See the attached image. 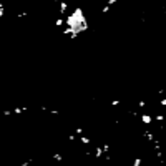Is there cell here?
I'll return each instance as SVG.
<instances>
[{"mask_svg":"<svg viewBox=\"0 0 166 166\" xmlns=\"http://www.w3.org/2000/svg\"><path fill=\"white\" fill-rule=\"evenodd\" d=\"M140 120H141V123L145 126H151L153 121H155V116L151 113H140Z\"/></svg>","mask_w":166,"mask_h":166,"instance_id":"cell-1","label":"cell"},{"mask_svg":"<svg viewBox=\"0 0 166 166\" xmlns=\"http://www.w3.org/2000/svg\"><path fill=\"white\" fill-rule=\"evenodd\" d=\"M78 140H80V143H81V145H90V143H91V140H90L88 136H83V135H81Z\"/></svg>","mask_w":166,"mask_h":166,"instance_id":"cell-2","label":"cell"},{"mask_svg":"<svg viewBox=\"0 0 166 166\" xmlns=\"http://www.w3.org/2000/svg\"><path fill=\"white\" fill-rule=\"evenodd\" d=\"M141 163H143V159H141L140 156H136L135 159H133V165L131 166H141Z\"/></svg>","mask_w":166,"mask_h":166,"instance_id":"cell-3","label":"cell"},{"mask_svg":"<svg viewBox=\"0 0 166 166\" xmlns=\"http://www.w3.org/2000/svg\"><path fill=\"white\" fill-rule=\"evenodd\" d=\"M27 110H28V108H13V113H15V115H20V113H23V111H27Z\"/></svg>","mask_w":166,"mask_h":166,"instance_id":"cell-4","label":"cell"},{"mask_svg":"<svg viewBox=\"0 0 166 166\" xmlns=\"http://www.w3.org/2000/svg\"><path fill=\"white\" fill-rule=\"evenodd\" d=\"M3 15H5V5L0 3V19H3Z\"/></svg>","mask_w":166,"mask_h":166,"instance_id":"cell-5","label":"cell"},{"mask_svg":"<svg viewBox=\"0 0 166 166\" xmlns=\"http://www.w3.org/2000/svg\"><path fill=\"white\" fill-rule=\"evenodd\" d=\"M75 133L81 136V135H83V128H81V126H77V128H75Z\"/></svg>","mask_w":166,"mask_h":166,"instance_id":"cell-6","label":"cell"},{"mask_svg":"<svg viewBox=\"0 0 166 166\" xmlns=\"http://www.w3.org/2000/svg\"><path fill=\"white\" fill-rule=\"evenodd\" d=\"M53 159H55V161H62V159H63V156H62V155H58V153H55V155H53Z\"/></svg>","mask_w":166,"mask_h":166,"instance_id":"cell-7","label":"cell"},{"mask_svg":"<svg viewBox=\"0 0 166 166\" xmlns=\"http://www.w3.org/2000/svg\"><path fill=\"white\" fill-rule=\"evenodd\" d=\"M120 103H121V101H120V100H113V101H111V105H113V106H118V105H120Z\"/></svg>","mask_w":166,"mask_h":166,"instance_id":"cell-8","label":"cell"},{"mask_svg":"<svg viewBox=\"0 0 166 166\" xmlns=\"http://www.w3.org/2000/svg\"><path fill=\"white\" fill-rule=\"evenodd\" d=\"M159 106H166V98H163V100H159Z\"/></svg>","mask_w":166,"mask_h":166,"instance_id":"cell-9","label":"cell"},{"mask_svg":"<svg viewBox=\"0 0 166 166\" xmlns=\"http://www.w3.org/2000/svg\"><path fill=\"white\" fill-rule=\"evenodd\" d=\"M37 2H42V0H37Z\"/></svg>","mask_w":166,"mask_h":166,"instance_id":"cell-10","label":"cell"}]
</instances>
